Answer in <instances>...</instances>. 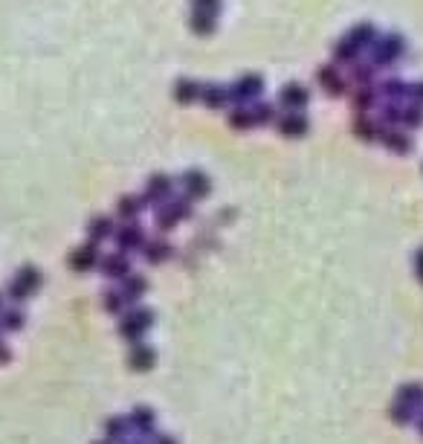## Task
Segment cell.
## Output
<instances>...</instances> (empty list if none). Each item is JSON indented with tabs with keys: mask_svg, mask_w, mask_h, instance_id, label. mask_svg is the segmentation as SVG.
<instances>
[{
	"mask_svg": "<svg viewBox=\"0 0 423 444\" xmlns=\"http://www.w3.org/2000/svg\"><path fill=\"white\" fill-rule=\"evenodd\" d=\"M186 186H189V192H192L194 198H203L206 192H209V180H206L203 172H189L186 174Z\"/></svg>",
	"mask_w": 423,
	"mask_h": 444,
	"instance_id": "obj_11",
	"label": "cell"
},
{
	"mask_svg": "<svg viewBox=\"0 0 423 444\" xmlns=\"http://www.w3.org/2000/svg\"><path fill=\"white\" fill-rule=\"evenodd\" d=\"M200 93H203V88L197 85V81H192V79H177V88H174L177 102L192 105L194 99H200Z\"/></svg>",
	"mask_w": 423,
	"mask_h": 444,
	"instance_id": "obj_9",
	"label": "cell"
},
{
	"mask_svg": "<svg viewBox=\"0 0 423 444\" xmlns=\"http://www.w3.org/2000/svg\"><path fill=\"white\" fill-rule=\"evenodd\" d=\"M203 102L209 105V108H223L229 102V88H220V85H209V88H203Z\"/></svg>",
	"mask_w": 423,
	"mask_h": 444,
	"instance_id": "obj_10",
	"label": "cell"
},
{
	"mask_svg": "<svg viewBox=\"0 0 423 444\" xmlns=\"http://www.w3.org/2000/svg\"><path fill=\"white\" fill-rule=\"evenodd\" d=\"M307 90L302 88V85H287L285 90H281V96H278V102L285 105L287 110H293V114H299V110L307 105Z\"/></svg>",
	"mask_w": 423,
	"mask_h": 444,
	"instance_id": "obj_4",
	"label": "cell"
},
{
	"mask_svg": "<svg viewBox=\"0 0 423 444\" xmlns=\"http://www.w3.org/2000/svg\"><path fill=\"white\" fill-rule=\"evenodd\" d=\"M220 6H223V0H192V9L206 12V15H220Z\"/></svg>",
	"mask_w": 423,
	"mask_h": 444,
	"instance_id": "obj_14",
	"label": "cell"
},
{
	"mask_svg": "<svg viewBox=\"0 0 423 444\" xmlns=\"http://www.w3.org/2000/svg\"><path fill=\"white\" fill-rule=\"evenodd\" d=\"M319 81H322V88H325L328 96H342V90H345V81H342L340 73H336L333 64L322 67V70H319Z\"/></svg>",
	"mask_w": 423,
	"mask_h": 444,
	"instance_id": "obj_7",
	"label": "cell"
},
{
	"mask_svg": "<svg viewBox=\"0 0 423 444\" xmlns=\"http://www.w3.org/2000/svg\"><path fill=\"white\" fill-rule=\"evenodd\" d=\"M278 128L285 137H302L307 131V119L302 114H293V110H287V117L278 119Z\"/></svg>",
	"mask_w": 423,
	"mask_h": 444,
	"instance_id": "obj_8",
	"label": "cell"
},
{
	"mask_svg": "<svg viewBox=\"0 0 423 444\" xmlns=\"http://www.w3.org/2000/svg\"><path fill=\"white\" fill-rule=\"evenodd\" d=\"M351 76H354L357 88H371L374 67H371V64H365V61H357V64H351Z\"/></svg>",
	"mask_w": 423,
	"mask_h": 444,
	"instance_id": "obj_12",
	"label": "cell"
},
{
	"mask_svg": "<svg viewBox=\"0 0 423 444\" xmlns=\"http://www.w3.org/2000/svg\"><path fill=\"white\" fill-rule=\"evenodd\" d=\"M377 41V30L374 23H357L340 38V44L333 50V59L336 61H357L365 50H371Z\"/></svg>",
	"mask_w": 423,
	"mask_h": 444,
	"instance_id": "obj_1",
	"label": "cell"
},
{
	"mask_svg": "<svg viewBox=\"0 0 423 444\" xmlns=\"http://www.w3.org/2000/svg\"><path fill=\"white\" fill-rule=\"evenodd\" d=\"M403 52H406L403 35H398V32L377 35L374 47H371V67H374V70H380V67H391Z\"/></svg>",
	"mask_w": 423,
	"mask_h": 444,
	"instance_id": "obj_2",
	"label": "cell"
},
{
	"mask_svg": "<svg viewBox=\"0 0 423 444\" xmlns=\"http://www.w3.org/2000/svg\"><path fill=\"white\" fill-rule=\"evenodd\" d=\"M377 93H383L386 99H391V102H403V99L412 102V85H409V81H400V79L383 81V85L377 88Z\"/></svg>",
	"mask_w": 423,
	"mask_h": 444,
	"instance_id": "obj_5",
	"label": "cell"
},
{
	"mask_svg": "<svg viewBox=\"0 0 423 444\" xmlns=\"http://www.w3.org/2000/svg\"><path fill=\"white\" fill-rule=\"evenodd\" d=\"M261 90H264V79L256 76V73H244L229 88V99H235V102H249V99H256V96H261Z\"/></svg>",
	"mask_w": 423,
	"mask_h": 444,
	"instance_id": "obj_3",
	"label": "cell"
},
{
	"mask_svg": "<svg viewBox=\"0 0 423 444\" xmlns=\"http://www.w3.org/2000/svg\"><path fill=\"white\" fill-rule=\"evenodd\" d=\"M218 18L220 15H206V12H194L192 9V18H189V30L194 35H212L218 30Z\"/></svg>",
	"mask_w": 423,
	"mask_h": 444,
	"instance_id": "obj_6",
	"label": "cell"
},
{
	"mask_svg": "<svg viewBox=\"0 0 423 444\" xmlns=\"http://www.w3.org/2000/svg\"><path fill=\"white\" fill-rule=\"evenodd\" d=\"M383 143L389 148H394V151H409L412 148V140H409L406 134H400V131H383Z\"/></svg>",
	"mask_w": 423,
	"mask_h": 444,
	"instance_id": "obj_13",
	"label": "cell"
}]
</instances>
